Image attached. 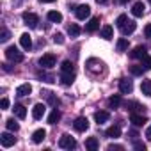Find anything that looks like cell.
I'll return each instance as SVG.
<instances>
[{
	"label": "cell",
	"instance_id": "obj_33",
	"mask_svg": "<svg viewBox=\"0 0 151 151\" xmlns=\"http://www.w3.org/2000/svg\"><path fill=\"white\" fill-rule=\"evenodd\" d=\"M126 22H128V16H126V14H119V16H117V20H116V25L121 29Z\"/></svg>",
	"mask_w": 151,
	"mask_h": 151
},
{
	"label": "cell",
	"instance_id": "obj_1",
	"mask_svg": "<svg viewBox=\"0 0 151 151\" xmlns=\"http://www.w3.org/2000/svg\"><path fill=\"white\" fill-rule=\"evenodd\" d=\"M6 57H7L9 60H13V62H22V60H23V53H22L16 46H9V48L6 50Z\"/></svg>",
	"mask_w": 151,
	"mask_h": 151
},
{
	"label": "cell",
	"instance_id": "obj_10",
	"mask_svg": "<svg viewBox=\"0 0 151 151\" xmlns=\"http://www.w3.org/2000/svg\"><path fill=\"white\" fill-rule=\"evenodd\" d=\"M45 112H46V107H45L43 103H36L34 109H32V117H34V119H41V117L45 116Z\"/></svg>",
	"mask_w": 151,
	"mask_h": 151
},
{
	"label": "cell",
	"instance_id": "obj_28",
	"mask_svg": "<svg viewBox=\"0 0 151 151\" xmlns=\"http://www.w3.org/2000/svg\"><path fill=\"white\" fill-rule=\"evenodd\" d=\"M68 34H69L71 37H77V36L80 34V27H78L77 23H71V25L68 27Z\"/></svg>",
	"mask_w": 151,
	"mask_h": 151
},
{
	"label": "cell",
	"instance_id": "obj_26",
	"mask_svg": "<svg viewBox=\"0 0 151 151\" xmlns=\"http://www.w3.org/2000/svg\"><path fill=\"white\" fill-rule=\"evenodd\" d=\"M140 91H142V94H146V96L151 98V80H144L140 84Z\"/></svg>",
	"mask_w": 151,
	"mask_h": 151
},
{
	"label": "cell",
	"instance_id": "obj_47",
	"mask_svg": "<svg viewBox=\"0 0 151 151\" xmlns=\"http://www.w3.org/2000/svg\"><path fill=\"white\" fill-rule=\"evenodd\" d=\"M149 2H151V0H149Z\"/></svg>",
	"mask_w": 151,
	"mask_h": 151
},
{
	"label": "cell",
	"instance_id": "obj_3",
	"mask_svg": "<svg viewBox=\"0 0 151 151\" xmlns=\"http://www.w3.org/2000/svg\"><path fill=\"white\" fill-rule=\"evenodd\" d=\"M55 62H57V59H55V55H53V53H45V55L39 59L41 68H46V69L53 68V66H55Z\"/></svg>",
	"mask_w": 151,
	"mask_h": 151
},
{
	"label": "cell",
	"instance_id": "obj_2",
	"mask_svg": "<svg viewBox=\"0 0 151 151\" xmlns=\"http://www.w3.org/2000/svg\"><path fill=\"white\" fill-rule=\"evenodd\" d=\"M59 146L62 149H75V147H77V140H75L71 135H62L59 139Z\"/></svg>",
	"mask_w": 151,
	"mask_h": 151
},
{
	"label": "cell",
	"instance_id": "obj_38",
	"mask_svg": "<svg viewBox=\"0 0 151 151\" xmlns=\"http://www.w3.org/2000/svg\"><path fill=\"white\" fill-rule=\"evenodd\" d=\"M133 147H135V149H137V151H146V146H144V144H142V142H139V140H137V139H135V140H133Z\"/></svg>",
	"mask_w": 151,
	"mask_h": 151
},
{
	"label": "cell",
	"instance_id": "obj_24",
	"mask_svg": "<svg viewBox=\"0 0 151 151\" xmlns=\"http://www.w3.org/2000/svg\"><path fill=\"white\" fill-rule=\"evenodd\" d=\"M119 135H121V128H119V126H110V128H107V137L117 139Z\"/></svg>",
	"mask_w": 151,
	"mask_h": 151
},
{
	"label": "cell",
	"instance_id": "obj_11",
	"mask_svg": "<svg viewBox=\"0 0 151 151\" xmlns=\"http://www.w3.org/2000/svg\"><path fill=\"white\" fill-rule=\"evenodd\" d=\"M135 29H137V23H135V22H132V20H128V22L121 27V32H123L124 36H128V34L135 32Z\"/></svg>",
	"mask_w": 151,
	"mask_h": 151
},
{
	"label": "cell",
	"instance_id": "obj_4",
	"mask_svg": "<svg viewBox=\"0 0 151 151\" xmlns=\"http://www.w3.org/2000/svg\"><path fill=\"white\" fill-rule=\"evenodd\" d=\"M23 22H25L27 27L34 29V27H37L39 18H37V14H34V13H23Z\"/></svg>",
	"mask_w": 151,
	"mask_h": 151
},
{
	"label": "cell",
	"instance_id": "obj_6",
	"mask_svg": "<svg viewBox=\"0 0 151 151\" xmlns=\"http://www.w3.org/2000/svg\"><path fill=\"white\" fill-rule=\"evenodd\" d=\"M73 128L77 130V132H86L89 128L87 117H77V119H75V123H73Z\"/></svg>",
	"mask_w": 151,
	"mask_h": 151
},
{
	"label": "cell",
	"instance_id": "obj_27",
	"mask_svg": "<svg viewBox=\"0 0 151 151\" xmlns=\"http://www.w3.org/2000/svg\"><path fill=\"white\" fill-rule=\"evenodd\" d=\"M59 119H60V112H59L57 109H53V110L50 112V116H48V123H50V124H55Z\"/></svg>",
	"mask_w": 151,
	"mask_h": 151
},
{
	"label": "cell",
	"instance_id": "obj_32",
	"mask_svg": "<svg viewBox=\"0 0 151 151\" xmlns=\"http://www.w3.org/2000/svg\"><path fill=\"white\" fill-rule=\"evenodd\" d=\"M130 71H132V75H135V77H139V75H142L146 69H144V66L140 64V66H130Z\"/></svg>",
	"mask_w": 151,
	"mask_h": 151
},
{
	"label": "cell",
	"instance_id": "obj_17",
	"mask_svg": "<svg viewBox=\"0 0 151 151\" xmlns=\"http://www.w3.org/2000/svg\"><path fill=\"white\" fill-rule=\"evenodd\" d=\"M109 117H110V116H109V112H107V110H100V112H96V114H94V121H96L98 124L107 123V121H109Z\"/></svg>",
	"mask_w": 151,
	"mask_h": 151
},
{
	"label": "cell",
	"instance_id": "obj_40",
	"mask_svg": "<svg viewBox=\"0 0 151 151\" xmlns=\"http://www.w3.org/2000/svg\"><path fill=\"white\" fill-rule=\"evenodd\" d=\"M144 34H146V37L151 39V23H147V25L144 27Z\"/></svg>",
	"mask_w": 151,
	"mask_h": 151
},
{
	"label": "cell",
	"instance_id": "obj_42",
	"mask_svg": "<svg viewBox=\"0 0 151 151\" xmlns=\"http://www.w3.org/2000/svg\"><path fill=\"white\" fill-rule=\"evenodd\" d=\"M146 139H147V140L151 142V126H149V128L146 130Z\"/></svg>",
	"mask_w": 151,
	"mask_h": 151
},
{
	"label": "cell",
	"instance_id": "obj_22",
	"mask_svg": "<svg viewBox=\"0 0 151 151\" xmlns=\"http://www.w3.org/2000/svg\"><path fill=\"white\" fill-rule=\"evenodd\" d=\"M45 137H46V132H45V130H36V132L32 133V140H34L36 144L43 142V140H45Z\"/></svg>",
	"mask_w": 151,
	"mask_h": 151
},
{
	"label": "cell",
	"instance_id": "obj_9",
	"mask_svg": "<svg viewBox=\"0 0 151 151\" xmlns=\"http://www.w3.org/2000/svg\"><path fill=\"white\" fill-rule=\"evenodd\" d=\"M98 29H100V18H98V16H94V18H91V20H89V23L86 25V32L93 34V32H96Z\"/></svg>",
	"mask_w": 151,
	"mask_h": 151
},
{
	"label": "cell",
	"instance_id": "obj_5",
	"mask_svg": "<svg viewBox=\"0 0 151 151\" xmlns=\"http://www.w3.org/2000/svg\"><path fill=\"white\" fill-rule=\"evenodd\" d=\"M89 14H91V7L87 4L78 6L77 9H75V16H77L78 20H86V18H89Z\"/></svg>",
	"mask_w": 151,
	"mask_h": 151
},
{
	"label": "cell",
	"instance_id": "obj_16",
	"mask_svg": "<svg viewBox=\"0 0 151 151\" xmlns=\"http://www.w3.org/2000/svg\"><path fill=\"white\" fill-rule=\"evenodd\" d=\"M30 93H32L30 84H22V86H18V89H16V94H18V96H29Z\"/></svg>",
	"mask_w": 151,
	"mask_h": 151
},
{
	"label": "cell",
	"instance_id": "obj_44",
	"mask_svg": "<svg viewBox=\"0 0 151 151\" xmlns=\"http://www.w3.org/2000/svg\"><path fill=\"white\" fill-rule=\"evenodd\" d=\"M41 4H52V2H55V0H39Z\"/></svg>",
	"mask_w": 151,
	"mask_h": 151
},
{
	"label": "cell",
	"instance_id": "obj_29",
	"mask_svg": "<svg viewBox=\"0 0 151 151\" xmlns=\"http://www.w3.org/2000/svg\"><path fill=\"white\" fill-rule=\"evenodd\" d=\"M60 71H62V73H73V71H75V68H73V62H69V60H64V62L60 64Z\"/></svg>",
	"mask_w": 151,
	"mask_h": 151
},
{
	"label": "cell",
	"instance_id": "obj_21",
	"mask_svg": "<svg viewBox=\"0 0 151 151\" xmlns=\"http://www.w3.org/2000/svg\"><path fill=\"white\" fill-rule=\"evenodd\" d=\"M14 116L18 117V119H25L27 117V110H25V107L23 105H14Z\"/></svg>",
	"mask_w": 151,
	"mask_h": 151
},
{
	"label": "cell",
	"instance_id": "obj_30",
	"mask_svg": "<svg viewBox=\"0 0 151 151\" xmlns=\"http://www.w3.org/2000/svg\"><path fill=\"white\" fill-rule=\"evenodd\" d=\"M6 126H7V130H9V132H18V130H20V124H18L13 117L6 121Z\"/></svg>",
	"mask_w": 151,
	"mask_h": 151
},
{
	"label": "cell",
	"instance_id": "obj_15",
	"mask_svg": "<svg viewBox=\"0 0 151 151\" xmlns=\"http://www.w3.org/2000/svg\"><path fill=\"white\" fill-rule=\"evenodd\" d=\"M130 121H132L135 126H142L144 123H147V119H146L144 116H140V114H135V112H132V116H130Z\"/></svg>",
	"mask_w": 151,
	"mask_h": 151
},
{
	"label": "cell",
	"instance_id": "obj_23",
	"mask_svg": "<svg viewBox=\"0 0 151 151\" xmlns=\"http://www.w3.org/2000/svg\"><path fill=\"white\" fill-rule=\"evenodd\" d=\"M98 146H100V144H98V139H96V137H89V139L86 140V147H87L89 151H96Z\"/></svg>",
	"mask_w": 151,
	"mask_h": 151
},
{
	"label": "cell",
	"instance_id": "obj_31",
	"mask_svg": "<svg viewBox=\"0 0 151 151\" xmlns=\"http://www.w3.org/2000/svg\"><path fill=\"white\" fill-rule=\"evenodd\" d=\"M119 105H121V98H119V96H110V98H109V107L117 109Z\"/></svg>",
	"mask_w": 151,
	"mask_h": 151
},
{
	"label": "cell",
	"instance_id": "obj_8",
	"mask_svg": "<svg viewBox=\"0 0 151 151\" xmlns=\"http://www.w3.org/2000/svg\"><path fill=\"white\" fill-rule=\"evenodd\" d=\"M119 91H121L123 94H130V93L133 91V84H132V80H128V78H121V80H119Z\"/></svg>",
	"mask_w": 151,
	"mask_h": 151
},
{
	"label": "cell",
	"instance_id": "obj_35",
	"mask_svg": "<svg viewBox=\"0 0 151 151\" xmlns=\"http://www.w3.org/2000/svg\"><path fill=\"white\" fill-rule=\"evenodd\" d=\"M9 37H11V32L7 29H2V32H0V41L6 43V41H9Z\"/></svg>",
	"mask_w": 151,
	"mask_h": 151
},
{
	"label": "cell",
	"instance_id": "obj_12",
	"mask_svg": "<svg viewBox=\"0 0 151 151\" xmlns=\"http://www.w3.org/2000/svg\"><path fill=\"white\" fill-rule=\"evenodd\" d=\"M75 82V71L73 73H62L60 75V84L62 86H71Z\"/></svg>",
	"mask_w": 151,
	"mask_h": 151
},
{
	"label": "cell",
	"instance_id": "obj_14",
	"mask_svg": "<svg viewBox=\"0 0 151 151\" xmlns=\"http://www.w3.org/2000/svg\"><path fill=\"white\" fill-rule=\"evenodd\" d=\"M20 45H22L23 50H30V48H32V39H30V36H29V34H22V36H20Z\"/></svg>",
	"mask_w": 151,
	"mask_h": 151
},
{
	"label": "cell",
	"instance_id": "obj_37",
	"mask_svg": "<svg viewBox=\"0 0 151 151\" xmlns=\"http://www.w3.org/2000/svg\"><path fill=\"white\" fill-rule=\"evenodd\" d=\"M107 149H109V151H123V149H124V146H121V144H110Z\"/></svg>",
	"mask_w": 151,
	"mask_h": 151
},
{
	"label": "cell",
	"instance_id": "obj_34",
	"mask_svg": "<svg viewBox=\"0 0 151 151\" xmlns=\"http://www.w3.org/2000/svg\"><path fill=\"white\" fill-rule=\"evenodd\" d=\"M140 60H142V66H144V69H151V57H149L147 53H146V55H144Z\"/></svg>",
	"mask_w": 151,
	"mask_h": 151
},
{
	"label": "cell",
	"instance_id": "obj_45",
	"mask_svg": "<svg viewBox=\"0 0 151 151\" xmlns=\"http://www.w3.org/2000/svg\"><path fill=\"white\" fill-rule=\"evenodd\" d=\"M96 2H98V4H105V2H107V0H96Z\"/></svg>",
	"mask_w": 151,
	"mask_h": 151
},
{
	"label": "cell",
	"instance_id": "obj_13",
	"mask_svg": "<svg viewBox=\"0 0 151 151\" xmlns=\"http://www.w3.org/2000/svg\"><path fill=\"white\" fill-rule=\"evenodd\" d=\"M100 36H101L103 39H107V41H109V39H112V37H114V29H112L110 25H103V27H101Z\"/></svg>",
	"mask_w": 151,
	"mask_h": 151
},
{
	"label": "cell",
	"instance_id": "obj_46",
	"mask_svg": "<svg viewBox=\"0 0 151 151\" xmlns=\"http://www.w3.org/2000/svg\"><path fill=\"white\" fill-rule=\"evenodd\" d=\"M119 2H121V4H126V2H128V0H119Z\"/></svg>",
	"mask_w": 151,
	"mask_h": 151
},
{
	"label": "cell",
	"instance_id": "obj_7",
	"mask_svg": "<svg viewBox=\"0 0 151 151\" xmlns=\"http://www.w3.org/2000/svg\"><path fill=\"white\" fill-rule=\"evenodd\" d=\"M0 142H2V146H4V147H11V146H14V144H16V137L6 132V133L0 135Z\"/></svg>",
	"mask_w": 151,
	"mask_h": 151
},
{
	"label": "cell",
	"instance_id": "obj_20",
	"mask_svg": "<svg viewBox=\"0 0 151 151\" xmlns=\"http://www.w3.org/2000/svg\"><path fill=\"white\" fill-rule=\"evenodd\" d=\"M144 9H146V7H144V4H142V2H135V4H133V7H132V13H133V16H137V18H139V16H142V14H144Z\"/></svg>",
	"mask_w": 151,
	"mask_h": 151
},
{
	"label": "cell",
	"instance_id": "obj_43",
	"mask_svg": "<svg viewBox=\"0 0 151 151\" xmlns=\"http://www.w3.org/2000/svg\"><path fill=\"white\" fill-rule=\"evenodd\" d=\"M4 71H7V73H9V71H13V68H11L9 64H4Z\"/></svg>",
	"mask_w": 151,
	"mask_h": 151
},
{
	"label": "cell",
	"instance_id": "obj_41",
	"mask_svg": "<svg viewBox=\"0 0 151 151\" xmlns=\"http://www.w3.org/2000/svg\"><path fill=\"white\" fill-rule=\"evenodd\" d=\"M0 107H2V109L6 110V109L9 107V100H7V98H2V101H0Z\"/></svg>",
	"mask_w": 151,
	"mask_h": 151
},
{
	"label": "cell",
	"instance_id": "obj_25",
	"mask_svg": "<svg viewBox=\"0 0 151 151\" xmlns=\"http://www.w3.org/2000/svg\"><path fill=\"white\" fill-rule=\"evenodd\" d=\"M116 48H117V52H119V53L126 52V50H128V39H124V37L117 39V45H116Z\"/></svg>",
	"mask_w": 151,
	"mask_h": 151
},
{
	"label": "cell",
	"instance_id": "obj_36",
	"mask_svg": "<svg viewBox=\"0 0 151 151\" xmlns=\"http://www.w3.org/2000/svg\"><path fill=\"white\" fill-rule=\"evenodd\" d=\"M45 94H46V98H48V101H50L52 105H59V100H57L52 93H45Z\"/></svg>",
	"mask_w": 151,
	"mask_h": 151
},
{
	"label": "cell",
	"instance_id": "obj_18",
	"mask_svg": "<svg viewBox=\"0 0 151 151\" xmlns=\"http://www.w3.org/2000/svg\"><path fill=\"white\" fill-rule=\"evenodd\" d=\"M46 18H48L52 23H60V22H62V14H60L59 11H48Z\"/></svg>",
	"mask_w": 151,
	"mask_h": 151
},
{
	"label": "cell",
	"instance_id": "obj_19",
	"mask_svg": "<svg viewBox=\"0 0 151 151\" xmlns=\"http://www.w3.org/2000/svg\"><path fill=\"white\" fill-rule=\"evenodd\" d=\"M146 55V48L144 46H135L133 52H130V57L132 59H142Z\"/></svg>",
	"mask_w": 151,
	"mask_h": 151
},
{
	"label": "cell",
	"instance_id": "obj_39",
	"mask_svg": "<svg viewBox=\"0 0 151 151\" xmlns=\"http://www.w3.org/2000/svg\"><path fill=\"white\" fill-rule=\"evenodd\" d=\"M53 43H55V45H62V43H64V36H62V34H55V36H53Z\"/></svg>",
	"mask_w": 151,
	"mask_h": 151
}]
</instances>
